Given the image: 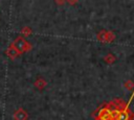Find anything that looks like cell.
Here are the masks:
<instances>
[{
  "label": "cell",
  "mask_w": 134,
  "mask_h": 120,
  "mask_svg": "<svg viewBox=\"0 0 134 120\" xmlns=\"http://www.w3.org/2000/svg\"><path fill=\"white\" fill-rule=\"evenodd\" d=\"M22 32H23L25 35H28V34H30V29H29L28 27H25V28L22 29Z\"/></svg>",
  "instance_id": "cell-9"
},
{
  "label": "cell",
  "mask_w": 134,
  "mask_h": 120,
  "mask_svg": "<svg viewBox=\"0 0 134 120\" xmlns=\"http://www.w3.org/2000/svg\"><path fill=\"white\" fill-rule=\"evenodd\" d=\"M97 38H98V40H100L102 42H107V43H109V42H111L113 39H114V34L112 33V32H108V31H100L99 33H98V35H97Z\"/></svg>",
  "instance_id": "cell-2"
},
{
  "label": "cell",
  "mask_w": 134,
  "mask_h": 120,
  "mask_svg": "<svg viewBox=\"0 0 134 120\" xmlns=\"http://www.w3.org/2000/svg\"><path fill=\"white\" fill-rule=\"evenodd\" d=\"M35 86H36L38 89L42 90V89L46 86V81H45L43 78H39V79H37V80L35 81Z\"/></svg>",
  "instance_id": "cell-5"
},
{
  "label": "cell",
  "mask_w": 134,
  "mask_h": 120,
  "mask_svg": "<svg viewBox=\"0 0 134 120\" xmlns=\"http://www.w3.org/2000/svg\"><path fill=\"white\" fill-rule=\"evenodd\" d=\"M19 53H21V52H23V51H27V50H29L30 48H31V45L27 42V41H25L22 37H18L15 41H14V43H13V45H12Z\"/></svg>",
  "instance_id": "cell-1"
},
{
  "label": "cell",
  "mask_w": 134,
  "mask_h": 120,
  "mask_svg": "<svg viewBox=\"0 0 134 120\" xmlns=\"http://www.w3.org/2000/svg\"><path fill=\"white\" fill-rule=\"evenodd\" d=\"M105 62H107V63H109V64H111V63H113L114 61H115V57H114V55H112V54H108V55H106L105 56Z\"/></svg>",
  "instance_id": "cell-7"
},
{
  "label": "cell",
  "mask_w": 134,
  "mask_h": 120,
  "mask_svg": "<svg viewBox=\"0 0 134 120\" xmlns=\"http://www.w3.org/2000/svg\"><path fill=\"white\" fill-rule=\"evenodd\" d=\"M27 117H28L27 113H26L22 107L18 109V110L14 113V119H15V120H26Z\"/></svg>",
  "instance_id": "cell-3"
},
{
  "label": "cell",
  "mask_w": 134,
  "mask_h": 120,
  "mask_svg": "<svg viewBox=\"0 0 134 120\" xmlns=\"http://www.w3.org/2000/svg\"><path fill=\"white\" fill-rule=\"evenodd\" d=\"M6 54H7L10 58H15V57H17L20 53H19V52H18V51H17V50H16V49L10 45V46L7 48V50H6Z\"/></svg>",
  "instance_id": "cell-4"
},
{
  "label": "cell",
  "mask_w": 134,
  "mask_h": 120,
  "mask_svg": "<svg viewBox=\"0 0 134 120\" xmlns=\"http://www.w3.org/2000/svg\"><path fill=\"white\" fill-rule=\"evenodd\" d=\"M117 120H130V116L128 112H121L117 116Z\"/></svg>",
  "instance_id": "cell-6"
},
{
  "label": "cell",
  "mask_w": 134,
  "mask_h": 120,
  "mask_svg": "<svg viewBox=\"0 0 134 120\" xmlns=\"http://www.w3.org/2000/svg\"><path fill=\"white\" fill-rule=\"evenodd\" d=\"M125 86L127 87V89H133L134 88V82L132 81V80H127L126 82H125Z\"/></svg>",
  "instance_id": "cell-8"
}]
</instances>
